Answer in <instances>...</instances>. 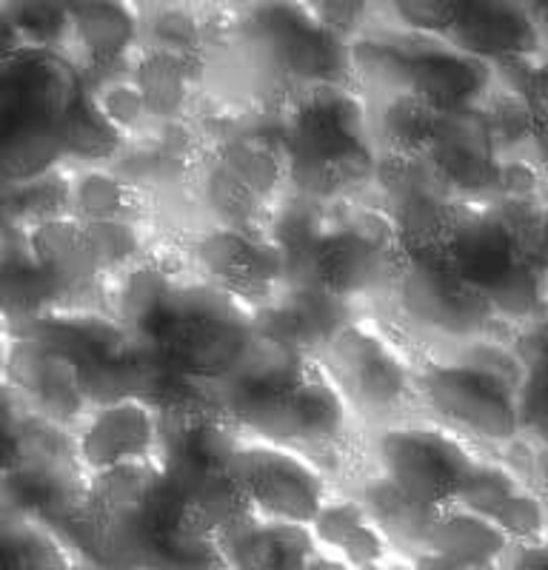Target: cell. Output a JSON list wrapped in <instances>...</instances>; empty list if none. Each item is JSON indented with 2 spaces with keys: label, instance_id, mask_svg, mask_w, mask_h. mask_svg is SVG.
Wrapping results in <instances>:
<instances>
[{
  "label": "cell",
  "instance_id": "cell-9",
  "mask_svg": "<svg viewBox=\"0 0 548 570\" xmlns=\"http://www.w3.org/2000/svg\"><path fill=\"white\" fill-rule=\"evenodd\" d=\"M531 3L517 0H457L451 27L443 40L469 55L495 66L515 58H540L542 20Z\"/></svg>",
  "mask_w": 548,
  "mask_h": 570
},
{
  "label": "cell",
  "instance_id": "cell-28",
  "mask_svg": "<svg viewBox=\"0 0 548 570\" xmlns=\"http://www.w3.org/2000/svg\"><path fill=\"white\" fill-rule=\"evenodd\" d=\"M69 570H104V568H98V564H91V562H84V559H72V568Z\"/></svg>",
  "mask_w": 548,
  "mask_h": 570
},
{
  "label": "cell",
  "instance_id": "cell-21",
  "mask_svg": "<svg viewBox=\"0 0 548 570\" xmlns=\"http://www.w3.org/2000/svg\"><path fill=\"white\" fill-rule=\"evenodd\" d=\"M27 49H52L69 55L72 18L69 3H7Z\"/></svg>",
  "mask_w": 548,
  "mask_h": 570
},
{
  "label": "cell",
  "instance_id": "cell-11",
  "mask_svg": "<svg viewBox=\"0 0 548 570\" xmlns=\"http://www.w3.org/2000/svg\"><path fill=\"white\" fill-rule=\"evenodd\" d=\"M226 570H303L317 551L309 525L248 519L217 537Z\"/></svg>",
  "mask_w": 548,
  "mask_h": 570
},
{
  "label": "cell",
  "instance_id": "cell-18",
  "mask_svg": "<svg viewBox=\"0 0 548 570\" xmlns=\"http://www.w3.org/2000/svg\"><path fill=\"white\" fill-rule=\"evenodd\" d=\"M438 117V111L429 109L414 95H400V98L369 106L372 146H378L383 157H394V160L420 157L434 135Z\"/></svg>",
  "mask_w": 548,
  "mask_h": 570
},
{
  "label": "cell",
  "instance_id": "cell-12",
  "mask_svg": "<svg viewBox=\"0 0 548 570\" xmlns=\"http://www.w3.org/2000/svg\"><path fill=\"white\" fill-rule=\"evenodd\" d=\"M506 548L509 539L489 519L457 505H446L431 517L420 553L443 557L463 570H497Z\"/></svg>",
  "mask_w": 548,
  "mask_h": 570
},
{
  "label": "cell",
  "instance_id": "cell-20",
  "mask_svg": "<svg viewBox=\"0 0 548 570\" xmlns=\"http://www.w3.org/2000/svg\"><path fill=\"white\" fill-rule=\"evenodd\" d=\"M140 9V40L137 49L180 55L200 60L206 49V23L189 7H137Z\"/></svg>",
  "mask_w": 548,
  "mask_h": 570
},
{
  "label": "cell",
  "instance_id": "cell-16",
  "mask_svg": "<svg viewBox=\"0 0 548 570\" xmlns=\"http://www.w3.org/2000/svg\"><path fill=\"white\" fill-rule=\"evenodd\" d=\"M217 169L226 171L232 180L261 197L266 206L277 208L281 191L286 188V163L277 137L261 131H241V135L223 137L212 157Z\"/></svg>",
  "mask_w": 548,
  "mask_h": 570
},
{
  "label": "cell",
  "instance_id": "cell-5",
  "mask_svg": "<svg viewBox=\"0 0 548 570\" xmlns=\"http://www.w3.org/2000/svg\"><path fill=\"white\" fill-rule=\"evenodd\" d=\"M365 451L374 473L429 511L451 505L477 454L434 422H394L372 428Z\"/></svg>",
  "mask_w": 548,
  "mask_h": 570
},
{
  "label": "cell",
  "instance_id": "cell-8",
  "mask_svg": "<svg viewBox=\"0 0 548 570\" xmlns=\"http://www.w3.org/2000/svg\"><path fill=\"white\" fill-rule=\"evenodd\" d=\"M3 385L20 409L72 434L91 414L78 365L32 340H9Z\"/></svg>",
  "mask_w": 548,
  "mask_h": 570
},
{
  "label": "cell",
  "instance_id": "cell-25",
  "mask_svg": "<svg viewBox=\"0 0 548 570\" xmlns=\"http://www.w3.org/2000/svg\"><path fill=\"white\" fill-rule=\"evenodd\" d=\"M9 448H12V396L0 380V465L7 462Z\"/></svg>",
  "mask_w": 548,
  "mask_h": 570
},
{
  "label": "cell",
  "instance_id": "cell-1",
  "mask_svg": "<svg viewBox=\"0 0 548 570\" xmlns=\"http://www.w3.org/2000/svg\"><path fill=\"white\" fill-rule=\"evenodd\" d=\"M84 91L66 52L20 49L0 63V188L58 171L66 124Z\"/></svg>",
  "mask_w": 548,
  "mask_h": 570
},
{
  "label": "cell",
  "instance_id": "cell-24",
  "mask_svg": "<svg viewBox=\"0 0 548 570\" xmlns=\"http://www.w3.org/2000/svg\"><path fill=\"white\" fill-rule=\"evenodd\" d=\"M497 570H546L542 542H509Z\"/></svg>",
  "mask_w": 548,
  "mask_h": 570
},
{
  "label": "cell",
  "instance_id": "cell-17",
  "mask_svg": "<svg viewBox=\"0 0 548 570\" xmlns=\"http://www.w3.org/2000/svg\"><path fill=\"white\" fill-rule=\"evenodd\" d=\"M144 191L126 183L118 171L84 169L69 177V217L80 223H140Z\"/></svg>",
  "mask_w": 548,
  "mask_h": 570
},
{
  "label": "cell",
  "instance_id": "cell-22",
  "mask_svg": "<svg viewBox=\"0 0 548 570\" xmlns=\"http://www.w3.org/2000/svg\"><path fill=\"white\" fill-rule=\"evenodd\" d=\"M91 248L98 254L104 277H118L126 268L144 259V226L140 223L111 220V223H84Z\"/></svg>",
  "mask_w": 548,
  "mask_h": 570
},
{
  "label": "cell",
  "instance_id": "cell-4",
  "mask_svg": "<svg viewBox=\"0 0 548 570\" xmlns=\"http://www.w3.org/2000/svg\"><path fill=\"white\" fill-rule=\"evenodd\" d=\"M217 414L235 434L292 448L303 456L337 448L352 420L340 391L314 360L288 389L226 402Z\"/></svg>",
  "mask_w": 548,
  "mask_h": 570
},
{
  "label": "cell",
  "instance_id": "cell-26",
  "mask_svg": "<svg viewBox=\"0 0 548 570\" xmlns=\"http://www.w3.org/2000/svg\"><path fill=\"white\" fill-rule=\"evenodd\" d=\"M303 570H352V568H349L346 562H340V559L314 551V557L309 559V564Z\"/></svg>",
  "mask_w": 548,
  "mask_h": 570
},
{
  "label": "cell",
  "instance_id": "cell-6",
  "mask_svg": "<svg viewBox=\"0 0 548 570\" xmlns=\"http://www.w3.org/2000/svg\"><path fill=\"white\" fill-rule=\"evenodd\" d=\"M226 473L263 522L312 525L329 499L326 476L292 448L237 434L226 456Z\"/></svg>",
  "mask_w": 548,
  "mask_h": 570
},
{
  "label": "cell",
  "instance_id": "cell-7",
  "mask_svg": "<svg viewBox=\"0 0 548 570\" xmlns=\"http://www.w3.org/2000/svg\"><path fill=\"white\" fill-rule=\"evenodd\" d=\"M392 297H398L409 323H418L434 337L460 345L486 340L497 323L489 299L446 268L438 254L405 257Z\"/></svg>",
  "mask_w": 548,
  "mask_h": 570
},
{
  "label": "cell",
  "instance_id": "cell-13",
  "mask_svg": "<svg viewBox=\"0 0 548 570\" xmlns=\"http://www.w3.org/2000/svg\"><path fill=\"white\" fill-rule=\"evenodd\" d=\"M200 71V60L180 55L137 49L129 63V80L146 106L151 124L169 126L189 109L192 86Z\"/></svg>",
  "mask_w": 548,
  "mask_h": 570
},
{
  "label": "cell",
  "instance_id": "cell-15",
  "mask_svg": "<svg viewBox=\"0 0 548 570\" xmlns=\"http://www.w3.org/2000/svg\"><path fill=\"white\" fill-rule=\"evenodd\" d=\"M309 528L314 542L326 544L352 570H372L385 562L389 542L352 497L326 499Z\"/></svg>",
  "mask_w": 548,
  "mask_h": 570
},
{
  "label": "cell",
  "instance_id": "cell-23",
  "mask_svg": "<svg viewBox=\"0 0 548 570\" xmlns=\"http://www.w3.org/2000/svg\"><path fill=\"white\" fill-rule=\"evenodd\" d=\"M91 98L98 100L100 111L109 117L111 126H115V129H118L126 140H129V137H135L137 131H144L146 126L151 124L149 115H146L144 100H140L137 89L131 86L129 75L120 80H111V83H106L104 89L95 91Z\"/></svg>",
  "mask_w": 548,
  "mask_h": 570
},
{
  "label": "cell",
  "instance_id": "cell-19",
  "mask_svg": "<svg viewBox=\"0 0 548 570\" xmlns=\"http://www.w3.org/2000/svg\"><path fill=\"white\" fill-rule=\"evenodd\" d=\"M126 149V137L111 126L109 117L100 111L98 100L89 91L75 104L63 135V163H78L86 169H98V163H115Z\"/></svg>",
  "mask_w": 548,
  "mask_h": 570
},
{
  "label": "cell",
  "instance_id": "cell-10",
  "mask_svg": "<svg viewBox=\"0 0 548 570\" xmlns=\"http://www.w3.org/2000/svg\"><path fill=\"white\" fill-rule=\"evenodd\" d=\"M157 442H160V411L144 400H118L100 405L75 431V445L86 473L155 460Z\"/></svg>",
  "mask_w": 548,
  "mask_h": 570
},
{
  "label": "cell",
  "instance_id": "cell-14",
  "mask_svg": "<svg viewBox=\"0 0 548 570\" xmlns=\"http://www.w3.org/2000/svg\"><path fill=\"white\" fill-rule=\"evenodd\" d=\"M72 551L0 482V570H69Z\"/></svg>",
  "mask_w": 548,
  "mask_h": 570
},
{
  "label": "cell",
  "instance_id": "cell-3",
  "mask_svg": "<svg viewBox=\"0 0 548 570\" xmlns=\"http://www.w3.org/2000/svg\"><path fill=\"white\" fill-rule=\"evenodd\" d=\"M346 409L372 428L405 422L414 405V365L363 317L340 325L312 354Z\"/></svg>",
  "mask_w": 548,
  "mask_h": 570
},
{
  "label": "cell",
  "instance_id": "cell-2",
  "mask_svg": "<svg viewBox=\"0 0 548 570\" xmlns=\"http://www.w3.org/2000/svg\"><path fill=\"white\" fill-rule=\"evenodd\" d=\"M520 380L522 368L509 351L477 340L414 365V405L463 442L511 445L526 436L517 405Z\"/></svg>",
  "mask_w": 548,
  "mask_h": 570
},
{
  "label": "cell",
  "instance_id": "cell-27",
  "mask_svg": "<svg viewBox=\"0 0 548 570\" xmlns=\"http://www.w3.org/2000/svg\"><path fill=\"white\" fill-rule=\"evenodd\" d=\"M7 351H9L7 328H3V320H0V380H3V365H7Z\"/></svg>",
  "mask_w": 548,
  "mask_h": 570
}]
</instances>
